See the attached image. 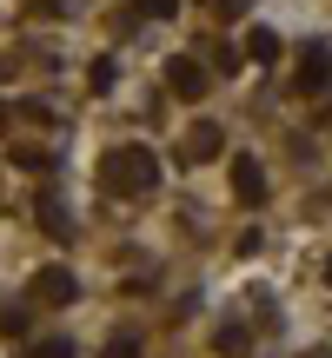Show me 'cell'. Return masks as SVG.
<instances>
[{
	"instance_id": "cell-2",
	"label": "cell",
	"mask_w": 332,
	"mask_h": 358,
	"mask_svg": "<svg viewBox=\"0 0 332 358\" xmlns=\"http://www.w3.org/2000/svg\"><path fill=\"white\" fill-rule=\"evenodd\" d=\"M106 358H140V352H133V345H106Z\"/></svg>"
},
{
	"instance_id": "cell-3",
	"label": "cell",
	"mask_w": 332,
	"mask_h": 358,
	"mask_svg": "<svg viewBox=\"0 0 332 358\" xmlns=\"http://www.w3.org/2000/svg\"><path fill=\"white\" fill-rule=\"evenodd\" d=\"M146 7H153V13H173V0H146Z\"/></svg>"
},
{
	"instance_id": "cell-1",
	"label": "cell",
	"mask_w": 332,
	"mask_h": 358,
	"mask_svg": "<svg viewBox=\"0 0 332 358\" xmlns=\"http://www.w3.org/2000/svg\"><path fill=\"white\" fill-rule=\"evenodd\" d=\"M106 173H113V186H120V192L153 186V159H146V153H113V159H106Z\"/></svg>"
}]
</instances>
